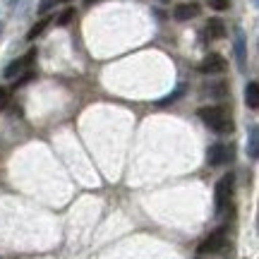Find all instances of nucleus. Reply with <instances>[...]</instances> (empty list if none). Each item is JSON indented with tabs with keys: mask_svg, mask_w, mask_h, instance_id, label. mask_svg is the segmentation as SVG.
Segmentation results:
<instances>
[{
	"mask_svg": "<svg viewBox=\"0 0 259 259\" xmlns=\"http://www.w3.org/2000/svg\"><path fill=\"white\" fill-rule=\"evenodd\" d=\"M199 120L211 132H219V135L233 132V120L228 118V113L223 111L221 106H204V108H199Z\"/></svg>",
	"mask_w": 259,
	"mask_h": 259,
	"instance_id": "nucleus-1",
	"label": "nucleus"
},
{
	"mask_svg": "<svg viewBox=\"0 0 259 259\" xmlns=\"http://www.w3.org/2000/svg\"><path fill=\"white\" fill-rule=\"evenodd\" d=\"M213 202H216V213H221L228 202H231V194H233V176H226L216 183V190H213Z\"/></svg>",
	"mask_w": 259,
	"mask_h": 259,
	"instance_id": "nucleus-2",
	"label": "nucleus"
},
{
	"mask_svg": "<svg viewBox=\"0 0 259 259\" xmlns=\"http://www.w3.org/2000/svg\"><path fill=\"white\" fill-rule=\"evenodd\" d=\"M34 60H36V51H27V56L17 58V60H12V63L5 67V77L8 79H17L22 72H27V70H31V65H34Z\"/></svg>",
	"mask_w": 259,
	"mask_h": 259,
	"instance_id": "nucleus-3",
	"label": "nucleus"
},
{
	"mask_svg": "<svg viewBox=\"0 0 259 259\" xmlns=\"http://www.w3.org/2000/svg\"><path fill=\"white\" fill-rule=\"evenodd\" d=\"M226 245V228H219V231L209 233V238L199 245V254H213V252L223 250Z\"/></svg>",
	"mask_w": 259,
	"mask_h": 259,
	"instance_id": "nucleus-4",
	"label": "nucleus"
},
{
	"mask_svg": "<svg viewBox=\"0 0 259 259\" xmlns=\"http://www.w3.org/2000/svg\"><path fill=\"white\" fill-rule=\"evenodd\" d=\"M199 72L202 74H221V72H226V60H223V56H219V53H209V56L199 63Z\"/></svg>",
	"mask_w": 259,
	"mask_h": 259,
	"instance_id": "nucleus-5",
	"label": "nucleus"
},
{
	"mask_svg": "<svg viewBox=\"0 0 259 259\" xmlns=\"http://www.w3.org/2000/svg\"><path fill=\"white\" fill-rule=\"evenodd\" d=\"M233 156L231 147H226V144H213L209 147L206 151V161H209V166H223V163H228Z\"/></svg>",
	"mask_w": 259,
	"mask_h": 259,
	"instance_id": "nucleus-6",
	"label": "nucleus"
},
{
	"mask_svg": "<svg viewBox=\"0 0 259 259\" xmlns=\"http://www.w3.org/2000/svg\"><path fill=\"white\" fill-rule=\"evenodd\" d=\"M197 15H199V5H197V3H180V5H176V10H173V17H176L178 22L194 19Z\"/></svg>",
	"mask_w": 259,
	"mask_h": 259,
	"instance_id": "nucleus-7",
	"label": "nucleus"
},
{
	"mask_svg": "<svg viewBox=\"0 0 259 259\" xmlns=\"http://www.w3.org/2000/svg\"><path fill=\"white\" fill-rule=\"evenodd\" d=\"M235 58H238V67L245 70V65H247V44H245V34L240 29L235 31Z\"/></svg>",
	"mask_w": 259,
	"mask_h": 259,
	"instance_id": "nucleus-8",
	"label": "nucleus"
},
{
	"mask_svg": "<svg viewBox=\"0 0 259 259\" xmlns=\"http://www.w3.org/2000/svg\"><path fill=\"white\" fill-rule=\"evenodd\" d=\"M245 103H247V108H252V111L259 108V84L257 82H250L245 87Z\"/></svg>",
	"mask_w": 259,
	"mask_h": 259,
	"instance_id": "nucleus-9",
	"label": "nucleus"
},
{
	"mask_svg": "<svg viewBox=\"0 0 259 259\" xmlns=\"http://www.w3.org/2000/svg\"><path fill=\"white\" fill-rule=\"evenodd\" d=\"M206 36L209 38H223L226 36V24L219 17H211L206 22Z\"/></svg>",
	"mask_w": 259,
	"mask_h": 259,
	"instance_id": "nucleus-10",
	"label": "nucleus"
},
{
	"mask_svg": "<svg viewBox=\"0 0 259 259\" xmlns=\"http://www.w3.org/2000/svg\"><path fill=\"white\" fill-rule=\"evenodd\" d=\"M247 154L250 158H257L259 156V127H250V137H247Z\"/></svg>",
	"mask_w": 259,
	"mask_h": 259,
	"instance_id": "nucleus-11",
	"label": "nucleus"
},
{
	"mask_svg": "<svg viewBox=\"0 0 259 259\" xmlns=\"http://www.w3.org/2000/svg\"><path fill=\"white\" fill-rule=\"evenodd\" d=\"M185 84H178V89L173 94H170V96H166V99H161V101H158V106H168V103H176L178 99H180V96H183V94H185Z\"/></svg>",
	"mask_w": 259,
	"mask_h": 259,
	"instance_id": "nucleus-12",
	"label": "nucleus"
},
{
	"mask_svg": "<svg viewBox=\"0 0 259 259\" xmlns=\"http://www.w3.org/2000/svg\"><path fill=\"white\" fill-rule=\"evenodd\" d=\"M46 27H48V19H41V22H36L34 27L29 29L27 38H29V41H34V38H36V36H41V34H44V29H46Z\"/></svg>",
	"mask_w": 259,
	"mask_h": 259,
	"instance_id": "nucleus-13",
	"label": "nucleus"
},
{
	"mask_svg": "<svg viewBox=\"0 0 259 259\" xmlns=\"http://www.w3.org/2000/svg\"><path fill=\"white\" fill-rule=\"evenodd\" d=\"M206 5L211 10H216V12H223V10H228L231 0H206Z\"/></svg>",
	"mask_w": 259,
	"mask_h": 259,
	"instance_id": "nucleus-14",
	"label": "nucleus"
},
{
	"mask_svg": "<svg viewBox=\"0 0 259 259\" xmlns=\"http://www.w3.org/2000/svg\"><path fill=\"white\" fill-rule=\"evenodd\" d=\"M72 17H74V10H63V15H60V17H58V27H65V24H70V22H72Z\"/></svg>",
	"mask_w": 259,
	"mask_h": 259,
	"instance_id": "nucleus-15",
	"label": "nucleus"
},
{
	"mask_svg": "<svg viewBox=\"0 0 259 259\" xmlns=\"http://www.w3.org/2000/svg\"><path fill=\"white\" fill-rule=\"evenodd\" d=\"M34 77H36V72H34V70H27V72H22V74L17 77V79H15V87H22V84L31 82Z\"/></svg>",
	"mask_w": 259,
	"mask_h": 259,
	"instance_id": "nucleus-16",
	"label": "nucleus"
},
{
	"mask_svg": "<svg viewBox=\"0 0 259 259\" xmlns=\"http://www.w3.org/2000/svg\"><path fill=\"white\" fill-rule=\"evenodd\" d=\"M10 96H12V92H10L8 87H0V108H5L10 103Z\"/></svg>",
	"mask_w": 259,
	"mask_h": 259,
	"instance_id": "nucleus-17",
	"label": "nucleus"
},
{
	"mask_svg": "<svg viewBox=\"0 0 259 259\" xmlns=\"http://www.w3.org/2000/svg\"><path fill=\"white\" fill-rule=\"evenodd\" d=\"M56 3L58 0H41V3H38V12H48V10H53L56 8Z\"/></svg>",
	"mask_w": 259,
	"mask_h": 259,
	"instance_id": "nucleus-18",
	"label": "nucleus"
},
{
	"mask_svg": "<svg viewBox=\"0 0 259 259\" xmlns=\"http://www.w3.org/2000/svg\"><path fill=\"white\" fill-rule=\"evenodd\" d=\"M158 3H170V0H158Z\"/></svg>",
	"mask_w": 259,
	"mask_h": 259,
	"instance_id": "nucleus-19",
	"label": "nucleus"
},
{
	"mask_svg": "<svg viewBox=\"0 0 259 259\" xmlns=\"http://www.w3.org/2000/svg\"><path fill=\"white\" fill-rule=\"evenodd\" d=\"M63 3H70V0H63Z\"/></svg>",
	"mask_w": 259,
	"mask_h": 259,
	"instance_id": "nucleus-20",
	"label": "nucleus"
},
{
	"mask_svg": "<svg viewBox=\"0 0 259 259\" xmlns=\"http://www.w3.org/2000/svg\"><path fill=\"white\" fill-rule=\"evenodd\" d=\"M0 31H3V24H0Z\"/></svg>",
	"mask_w": 259,
	"mask_h": 259,
	"instance_id": "nucleus-21",
	"label": "nucleus"
}]
</instances>
